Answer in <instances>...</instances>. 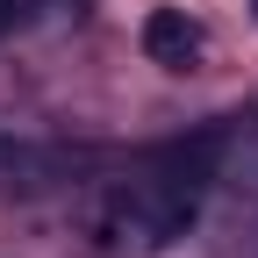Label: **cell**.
<instances>
[{
	"mask_svg": "<svg viewBox=\"0 0 258 258\" xmlns=\"http://www.w3.org/2000/svg\"><path fill=\"white\" fill-rule=\"evenodd\" d=\"M15 22H22V0H0V36H8Z\"/></svg>",
	"mask_w": 258,
	"mask_h": 258,
	"instance_id": "3957f363",
	"label": "cell"
},
{
	"mask_svg": "<svg viewBox=\"0 0 258 258\" xmlns=\"http://www.w3.org/2000/svg\"><path fill=\"white\" fill-rule=\"evenodd\" d=\"M215 158L222 137H186L158 151V172L137 186H115L86 208V244L108 251V258H151V251H172L194 222H201V194L215 179Z\"/></svg>",
	"mask_w": 258,
	"mask_h": 258,
	"instance_id": "6da1fadb",
	"label": "cell"
},
{
	"mask_svg": "<svg viewBox=\"0 0 258 258\" xmlns=\"http://www.w3.org/2000/svg\"><path fill=\"white\" fill-rule=\"evenodd\" d=\"M137 43H144V57L158 64V72H194V64L208 57V29L186 8H151L144 29H137Z\"/></svg>",
	"mask_w": 258,
	"mask_h": 258,
	"instance_id": "7a4b0ae2",
	"label": "cell"
}]
</instances>
